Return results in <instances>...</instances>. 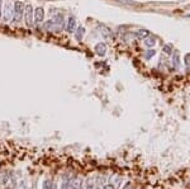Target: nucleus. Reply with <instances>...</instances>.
I'll list each match as a JSON object with an SVG mask.
<instances>
[{"label":"nucleus","mask_w":190,"mask_h":189,"mask_svg":"<svg viewBox=\"0 0 190 189\" xmlns=\"http://www.w3.org/2000/svg\"><path fill=\"white\" fill-rule=\"evenodd\" d=\"M42 188H43V189H57V184L53 183V182H51V180H44Z\"/></svg>","instance_id":"obj_9"},{"label":"nucleus","mask_w":190,"mask_h":189,"mask_svg":"<svg viewBox=\"0 0 190 189\" xmlns=\"http://www.w3.org/2000/svg\"><path fill=\"white\" fill-rule=\"evenodd\" d=\"M120 182H122V178L119 175H114L113 178H110V182H109V184H112L114 189L119 188L120 187Z\"/></svg>","instance_id":"obj_6"},{"label":"nucleus","mask_w":190,"mask_h":189,"mask_svg":"<svg viewBox=\"0 0 190 189\" xmlns=\"http://www.w3.org/2000/svg\"><path fill=\"white\" fill-rule=\"evenodd\" d=\"M33 15H34V10L31 4L25 5L24 8V22H25V26L27 27H31L33 24Z\"/></svg>","instance_id":"obj_2"},{"label":"nucleus","mask_w":190,"mask_h":189,"mask_svg":"<svg viewBox=\"0 0 190 189\" xmlns=\"http://www.w3.org/2000/svg\"><path fill=\"white\" fill-rule=\"evenodd\" d=\"M103 189H114V188H113L112 184H107V185H104V187H103Z\"/></svg>","instance_id":"obj_14"},{"label":"nucleus","mask_w":190,"mask_h":189,"mask_svg":"<svg viewBox=\"0 0 190 189\" xmlns=\"http://www.w3.org/2000/svg\"><path fill=\"white\" fill-rule=\"evenodd\" d=\"M1 5H3V0H0V18H1V13H3V11H1L3 10V6Z\"/></svg>","instance_id":"obj_15"},{"label":"nucleus","mask_w":190,"mask_h":189,"mask_svg":"<svg viewBox=\"0 0 190 189\" xmlns=\"http://www.w3.org/2000/svg\"><path fill=\"white\" fill-rule=\"evenodd\" d=\"M24 3L23 1H15L14 3V15H13V18H14V22L19 23L20 20H22V18L24 17Z\"/></svg>","instance_id":"obj_1"},{"label":"nucleus","mask_w":190,"mask_h":189,"mask_svg":"<svg viewBox=\"0 0 190 189\" xmlns=\"http://www.w3.org/2000/svg\"><path fill=\"white\" fill-rule=\"evenodd\" d=\"M79 189H84V188H82V187H81V185H80V188H79Z\"/></svg>","instance_id":"obj_16"},{"label":"nucleus","mask_w":190,"mask_h":189,"mask_svg":"<svg viewBox=\"0 0 190 189\" xmlns=\"http://www.w3.org/2000/svg\"><path fill=\"white\" fill-rule=\"evenodd\" d=\"M13 15H14V5H13L10 1H6L5 6H4V19H5L6 22H9L13 18Z\"/></svg>","instance_id":"obj_3"},{"label":"nucleus","mask_w":190,"mask_h":189,"mask_svg":"<svg viewBox=\"0 0 190 189\" xmlns=\"http://www.w3.org/2000/svg\"><path fill=\"white\" fill-rule=\"evenodd\" d=\"M44 20V10L43 8H37L34 10V15H33V22L36 24H39Z\"/></svg>","instance_id":"obj_4"},{"label":"nucleus","mask_w":190,"mask_h":189,"mask_svg":"<svg viewBox=\"0 0 190 189\" xmlns=\"http://www.w3.org/2000/svg\"><path fill=\"white\" fill-rule=\"evenodd\" d=\"M75 37H76V40H81L82 38V36H84V33H85V28L84 27H79L77 28V31H75Z\"/></svg>","instance_id":"obj_10"},{"label":"nucleus","mask_w":190,"mask_h":189,"mask_svg":"<svg viewBox=\"0 0 190 189\" xmlns=\"http://www.w3.org/2000/svg\"><path fill=\"white\" fill-rule=\"evenodd\" d=\"M9 179H10V174L9 173H6V171H0V184H1V185L8 184Z\"/></svg>","instance_id":"obj_7"},{"label":"nucleus","mask_w":190,"mask_h":189,"mask_svg":"<svg viewBox=\"0 0 190 189\" xmlns=\"http://www.w3.org/2000/svg\"><path fill=\"white\" fill-rule=\"evenodd\" d=\"M75 28H76V20L74 17H70L69 20H67V26H66V29L67 32H75Z\"/></svg>","instance_id":"obj_5"},{"label":"nucleus","mask_w":190,"mask_h":189,"mask_svg":"<svg viewBox=\"0 0 190 189\" xmlns=\"http://www.w3.org/2000/svg\"><path fill=\"white\" fill-rule=\"evenodd\" d=\"M100 33L105 37V38H110V37H112V31H109V29L105 28V27H101L100 28Z\"/></svg>","instance_id":"obj_11"},{"label":"nucleus","mask_w":190,"mask_h":189,"mask_svg":"<svg viewBox=\"0 0 190 189\" xmlns=\"http://www.w3.org/2000/svg\"><path fill=\"white\" fill-rule=\"evenodd\" d=\"M95 51H96V53H98V55L103 56V55L105 53V51H107V46L100 42V43H98V45L95 46Z\"/></svg>","instance_id":"obj_8"},{"label":"nucleus","mask_w":190,"mask_h":189,"mask_svg":"<svg viewBox=\"0 0 190 189\" xmlns=\"http://www.w3.org/2000/svg\"><path fill=\"white\" fill-rule=\"evenodd\" d=\"M70 183H71V179H69V178H63V180H62V183H61V189H69L70 188Z\"/></svg>","instance_id":"obj_12"},{"label":"nucleus","mask_w":190,"mask_h":189,"mask_svg":"<svg viewBox=\"0 0 190 189\" xmlns=\"http://www.w3.org/2000/svg\"><path fill=\"white\" fill-rule=\"evenodd\" d=\"M122 189H132V185H130V183H127Z\"/></svg>","instance_id":"obj_13"}]
</instances>
